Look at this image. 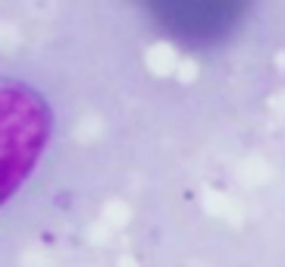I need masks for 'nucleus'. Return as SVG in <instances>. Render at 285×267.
Wrapping results in <instances>:
<instances>
[{
    "mask_svg": "<svg viewBox=\"0 0 285 267\" xmlns=\"http://www.w3.org/2000/svg\"><path fill=\"white\" fill-rule=\"evenodd\" d=\"M50 123V110L34 88L0 76V204H7L38 167Z\"/></svg>",
    "mask_w": 285,
    "mask_h": 267,
    "instance_id": "nucleus-1",
    "label": "nucleus"
}]
</instances>
